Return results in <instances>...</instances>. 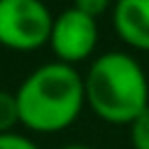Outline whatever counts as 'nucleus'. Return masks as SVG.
<instances>
[{
	"instance_id": "1",
	"label": "nucleus",
	"mask_w": 149,
	"mask_h": 149,
	"mask_svg": "<svg viewBox=\"0 0 149 149\" xmlns=\"http://www.w3.org/2000/svg\"><path fill=\"white\" fill-rule=\"evenodd\" d=\"M16 102L21 123L28 130L58 133L79 116L86 102L84 79L74 65L44 63L21 81Z\"/></svg>"
},
{
	"instance_id": "2",
	"label": "nucleus",
	"mask_w": 149,
	"mask_h": 149,
	"mask_svg": "<svg viewBox=\"0 0 149 149\" xmlns=\"http://www.w3.org/2000/svg\"><path fill=\"white\" fill-rule=\"evenodd\" d=\"M84 93L88 107L107 123H133L149 112V81L142 65L121 51L98 56L86 77Z\"/></svg>"
},
{
	"instance_id": "3",
	"label": "nucleus",
	"mask_w": 149,
	"mask_h": 149,
	"mask_svg": "<svg viewBox=\"0 0 149 149\" xmlns=\"http://www.w3.org/2000/svg\"><path fill=\"white\" fill-rule=\"evenodd\" d=\"M54 16L42 0H0V44L35 51L49 42Z\"/></svg>"
},
{
	"instance_id": "4",
	"label": "nucleus",
	"mask_w": 149,
	"mask_h": 149,
	"mask_svg": "<svg viewBox=\"0 0 149 149\" xmlns=\"http://www.w3.org/2000/svg\"><path fill=\"white\" fill-rule=\"evenodd\" d=\"M98 44V23L93 16L70 7L63 9L58 16H54L49 47L56 56V61L74 65L93 54Z\"/></svg>"
},
{
	"instance_id": "5",
	"label": "nucleus",
	"mask_w": 149,
	"mask_h": 149,
	"mask_svg": "<svg viewBox=\"0 0 149 149\" xmlns=\"http://www.w3.org/2000/svg\"><path fill=\"white\" fill-rule=\"evenodd\" d=\"M112 23L126 44L149 51V0H116Z\"/></svg>"
},
{
	"instance_id": "6",
	"label": "nucleus",
	"mask_w": 149,
	"mask_h": 149,
	"mask_svg": "<svg viewBox=\"0 0 149 149\" xmlns=\"http://www.w3.org/2000/svg\"><path fill=\"white\" fill-rule=\"evenodd\" d=\"M16 123H21L16 93H9V91H2L0 88V135L12 133V128Z\"/></svg>"
},
{
	"instance_id": "7",
	"label": "nucleus",
	"mask_w": 149,
	"mask_h": 149,
	"mask_svg": "<svg viewBox=\"0 0 149 149\" xmlns=\"http://www.w3.org/2000/svg\"><path fill=\"white\" fill-rule=\"evenodd\" d=\"M130 144L133 149H149V112L130 123Z\"/></svg>"
},
{
	"instance_id": "8",
	"label": "nucleus",
	"mask_w": 149,
	"mask_h": 149,
	"mask_svg": "<svg viewBox=\"0 0 149 149\" xmlns=\"http://www.w3.org/2000/svg\"><path fill=\"white\" fill-rule=\"evenodd\" d=\"M0 149H40L33 140L19 133H5L0 135Z\"/></svg>"
},
{
	"instance_id": "9",
	"label": "nucleus",
	"mask_w": 149,
	"mask_h": 149,
	"mask_svg": "<svg viewBox=\"0 0 149 149\" xmlns=\"http://www.w3.org/2000/svg\"><path fill=\"white\" fill-rule=\"evenodd\" d=\"M109 5H112V0H74V5H72V7L95 19V16H100Z\"/></svg>"
},
{
	"instance_id": "10",
	"label": "nucleus",
	"mask_w": 149,
	"mask_h": 149,
	"mask_svg": "<svg viewBox=\"0 0 149 149\" xmlns=\"http://www.w3.org/2000/svg\"><path fill=\"white\" fill-rule=\"evenodd\" d=\"M61 149H93V147H88V144H65Z\"/></svg>"
}]
</instances>
